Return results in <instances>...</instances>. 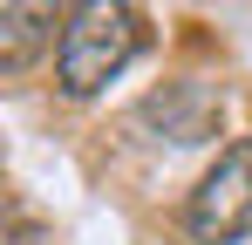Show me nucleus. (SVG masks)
<instances>
[{"mask_svg":"<svg viewBox=\"0 0 252 245\" xmlns=\"http://www.w3.org/2000/svg\"><path fill=\"white\" fill-rule=\"evenodd\" d=\"M143 48V14L116 7V0H82L68 7L62 41H55V75L68 95H102L109 82L129 68V55Z\"/></svg>","mask_w":252,"mask_h":245,"instance_id":"obj_1","label":"nucleus"},{"mask_svg":"<svg viewBox=\"0 0 252 245\" xmlns=\"http://www.w3.org/2000/svg\"><path fill=\"white\" fill-rule=\"evenodd\" d=\"M191 232L205 245H239L252 239V136L232 143L225 157L205 170V184L191 191Z\"/></svg>","mask_w":252,"mask_h":245,"instance_id":"obj_2","label":"nucleus"},{"mask_svg":"<svg viewBox=\"0 0 252 245\" xmlns=\"http://www.w3.org/2000/svg\"><path fill=\"white\" fill-rule=\"evenodd\" d=\"M48 7H0V68L7 75H21L28 61H34V48L48 41Z\"/></svg>","mask_w":252,"mask_h":245,"instance_id":"obj_3","label":"nucleus"}]
</instances>
